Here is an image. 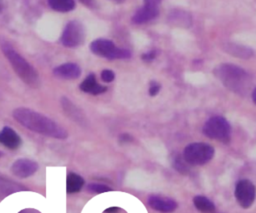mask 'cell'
Returning a JSON list of instances; mask_svg holds the SVG:
<instances>
[{
    "label": "cell",
    "instance_id": "32",
    "mask_svg": "<svg viewBox=\"0 0 256 213\" xmlns=\"http://www.w3.org/2000/svg\"><path fill=\"white\" fill-rule=\"evenodd\" d=\"M111 1H113V2H115V3H117V4H121V3H123L125 0H111Z\"/></svg>",
    "mask_w": 256,
    "mask_h": 213
},
{
    "label": "cell",
    "instance_id": "20",
    "mask_svg": "<svg viewBox=\"0 0 256 213\" xmlns=\"http://www.w3.org/2000/svg\"><path fill=\"white\" fill-rule=\"evenodd\" d=\"M51 9L57 12H69L75 9L76 3L74 0H47Z\"/></svg>",
    "mask_w": 256,
    "mask_h": 213
},
{
    "label": "cell",
    "instance_id": "29",
    "mask_svg": "<svg viewBox=\"0 0 256 213\" xmlns=\"http://www.w3.org/2000/svg\"><path fill=\"white\" fill-rule=\"evenodd\" d=\"M119 211L118 207H109L105 210V213H117Z\"/></svg>",
    "mask_w": 256,
    "mask_h": 213
},
{
    "label": "cell",
    "instance_id": "5",
    "mask_svg": "<svg viewBox=\"0 0 256 213\" xmlns=\"http://www.w3.org/2000/svg\"><path fill=\"white\" fill-rule=\"evenodd\" d=\"M202 131L206 137L223 143H228L231 139V126L222 116H213L209 118L205 122Z\"/></svg>",
    "mask_w": 256,
    "mask_h": 213
},
{
    "label": "cell",
    "instance_id": "31",
    "mask_svg": "<svg viewBox=\"0 0 256 213\" xmlns=\"http://www.w3.org/2000/svg\"><path fill=\"white\" fill-rule=\"evenodd\" d=\"M255 94H256V89H255V88H253V89H252V100H253V103H256Z\"/></svg>",
    "mask_w": 256,
    "mask_h": 213
},
{
    "label": "cell",
    "instance_id": "28",
    "mask_svg": "<svg viewBox=\"0 0 256 213\" xmlns=\"http://www.w3.org/2000/svg\"><path fill=\"white\" fill-rule=\"evenodd\" d=\"M119 141L120 142H129V141H132V137L129 134H122L119 137Z\"/></svg>",
    "mask_w": 256,
    "mask_h": 213
},
{
    "label": "cell",
    "instance_id": "18",
    "mask_svg": "<svg viewBox=\"0 0 256 213\" xmlns=\"http://www.w3.org/2000/svg\"><path fill=\"white\" fill-rule=\"evenodd\" d=\"M84 183V179L80 175L69 173L66 180V190L68 193H77L82 189Z\"/></svg>",
    "mask_w": 256,
    "mask_h": 213
},
{
    "label": "cell",
    "instance_id": "6",
    "mask_svg": "<svg viewBox=\"0 0 256 213\" xmlns=\"http://www.w3.org/2000/svg\"><path fill=\"white\" fill-rule=\"evenodd\" d=\"M90 50L97 56L115 60V59H128L131 57V52L127 49L118 48L111 40L98 38L91 42Z\"/></svg>",
    "mask_w": 256,
    "mask_h": 213
},
{
    "label": "cell",
    "instance_id": "30",
    "mask_svg": "<svg viewBox=\"0 0 256 213\" xmlns=\"http://www.w3.org/2000/svg\"><path fill=\"white\" fill-rule=\"evenodd\" d=\"M19 213H40V212L37 210H34V209H24V210L20 211Z\"/></svg>",
    "mask_w": 256,
    "mask_h": 213
},
{
    "label": "cell",
    "instance_id": "16",
    "mask_svg": "<svg viewBox=\"0 0 256 213\" xmlns=\"http://www.w3.org/2000/svg\"><path fill=\"white\" fill-rule=\"evenodd\" d=\"M61 105L63 107V110L65 113L74 121H77L79 124H82L84 121V116L81 114L80 110L66 97H62L61 99Z\"/></svg>",
    "mask_w": 256,
    "mask_h": 213
},
{
    "label": "cell",
    "instance_id": "26",
    "mask_svg": "<svg viewBox=\"0 0 256 213\" xmlns=\"http://www.w3.org/2000/svg\"><path fill=\"white\" fill-rule=\"evenodd\" d=\"M85 6L89 7V8H95L97 6L95 0H80Z\"/></svg>",
    "mask_w": 256,
    "mask_h": 213
},
{
    "label": "cell",
    "instance_id": "2",
    "mask_svg": "<svg viewBox=\"0 0 256 213\" xmlns=\"http://www.w3.org/2000/svg\"><path fill=\"white\" fill-rule=\"evenodd\" d=\"M214 75L227 89L239 95H245L253 83L252 76L246 70L230 63L215 67Z\"/></svg>",
    "mask_w": 256,
    "mask_h": 213
},
{
    "label": "cell",
    "instance_id": "15",
    "mask_svg": "<svg viewBox=\"0 0 256 213\" xmlns=\"http://www.w3.org/2000/svg\"><path fill=\"white\" fill-rule=\"evenodd\" d=\"M79 88L85 92V93H89L92 95H99L102 94L104 92L107 91V87L100 85L97 81H96V77L93 73L89 74L80 84Z\"/></svg>",
    "mask_w": 256,
    "mask_h": 213
},
{
    "label": "cell",
    "instance_id": "17",
    "mask_svg": "<svg viewBox=\"0 0 256 213\" xmlns=\"http://www.w3.org/2000/svg\"><path fill=\"white\" fill-rule=\"evenodd\" d=\"M225 50L238 58H250L253 56L254 52L250 47H246L243 45H238V44H228L225 46Z\"/></svg>",
    "mask_w": 256,
    "mask_h": 213
},
{
    "label": "cell",
    "instance_id": "3",
    "mask_svg": "<svg viewBox=\"0 0 256 213\" xmlns=\"http://www.w3.org/2000/svg\"><path fill=\"white\" fill-rule=\"evenodd\" d=\"M0 49L15 73L25 84L33 88L40 85V77L37 70L4 37H0Z\"/></svg>",
    "mask_w": 256,
    "mask_h": 213
},
{
    "label": "cell",
    "instance_id": "14",
    "mask_svg": "<svg viewBox=\"0 0 256 213\" xmlns=\"http://www.w3.org/2000/svg\"><path fill=\"white\" fill-rule=\"evenodd\" d=\"M28 188L9 178L0 176V199L7 197L10 194L20 192L23 190H27Z\"/></svg>",
    "mask_w": 256,
    "mask_h": 213
},
{
    "label": "cell",
    "instance_id": "13",
    "mask_svg": "<svg viewBox=\"0 0 256 213\" xmlns=\"http://www.w3.org/2000/svg\"><path fill=\"white\" fill-rule=\"evenodd\" d=\"M53 74L60 79H77L81 75V68L72 62L61 64L53 69Z\"/></svg>",
    "mask_w": 256,
    "mask_h": 213
},
{
    "label": "cell",
    "instance_id": "10",
    "mask_svg": "<svg viewBox=\"0 0 256 213\" xmlns=\"http://www.w3.org/2000/svg\"><path fill=\"white\" fill-rule=\"evenodd\" d=\"M158 15H159V7L144 4L142 7L138 8L134 12L131 20L134 24H143L151 20H154Z\"/></svg>",
    "mask_w": 256,
    "mask_h": 213
},
{
    "label": "cell",
    "instance_id": "11",
    "mask_svg": "<svg viewBox=\"0 0 256 213\" xmlns=\"http://www.w3.org/2000/svg\"><path fill=\"white\" fill-rule=\"evenodd\" d=\"M148 203L151 208L163 213L173 212L177 208V203L173 199L159 195L149 196Z\"/></svg>",
    "mask_w": 256,
    "mask_h": 213
},
{
    "label": "cell",
    "instance_id": "25",
    "mask_svg": "<svg viewBox=\"0 0 256 213\" xmlns=\"http://www.w3.org/2000/svg\"><path fill=\"white\" fill-rule=\"evenodd\" d=\"M160 89H161V85H160L158 82H156V81L150 82L149 90H148L149 95H150V96H156V95L159 93Z\"/></svg>",
    "mask_w": 256,
    "mask_h": 213
},
{
    "label": "cell",
    "instance_id": "4",
    "mask_svg": "<svg viewBox=\"0 0 256 213\" xmlns=\"http://www.w3.org/2000/svg\"><path fill=\"white\" fill-rule=\"evenodd\" d=\"M214 153V148L208 143L194 142L184 148L182 157L187 164L200 166L208 163L213 158Z\"/></svg>",
    "mask_w": 256,
    "mask_h": 213
},
{
    "label": "cell",
    "instance_id": "19",
    "mask_svg": "<svg viewBox=\"0 0 256 213\" xmlns=\"http://www.w3.org/2000/svg\"><path fill=\"white\" fill-rule=\"evenodd\" d=\"M193 204L196 209L202 213H213L215 211L214 203L205 196L197 195L193 198Z\"/></svg>",
    "mask_w": 256,
    "mask_h": 213
},
{
    "label": "cell",
    "instance_id": "23",
    "mask_svg": "<svg viewBox=\"0 0 256 213\" xmlns=\"http://www.w3.org/2000/svg\"><path fill=\"white\" fill-rule=\"evenodd\" d=\"M101 79L106 83H110L115 79V73L110 69H104L101 72Z\"/></svg>",
    "mask_w": 256,
    "mask_h": 213
},
{
    "label": "cell",
    "instance_id": "24",
    "mask_svg": "<svg viewBox=\"0 0 256 213\" xmlns=\"http://www.w3.org/2000/svg\"><path fill=\"white\" fill-rule=\"evenodd\" d=\"M158 55V51L157 50H150L148 52H145L141 55V59L145 62H151L153 61Z\"/></svg>",
    "mask_w": 256,
    "mask_h": 213
},
{
    "label": "cell",
    "instance_id": "33",
    "mask_svg": "<svg viewBox=\"0 0 256 213\" xmlns=\"http://www.w3.org/2000/svg\"><path fill=\"white\" fill-rule=\"evenodd\" d=\"M3 156H4V152L0 151V158H1V157H3Z\"/></svg>",
    "mask_w": 256,
    "mask_h": 213
},
{
    "label": "cell",
    "instance_id": "21",
    "mask_svg": "<svg viewBox=\"0 0 256 213\" xmlns=\"http://www.w3.org/2000/svg\"><path fill=\"white\" fill-rule=\"evenodd\" d=\"M87 190L92 192V193H104V192H108L111 190V188L107 185L104 184H100V183H90L87 186Z\"/></svg>",
    "mask_w": 256,
    "mask_h": 213
},
{
    "label": "cell",
    "instance_id": "12",
    "mask_svg": "<svg viewBox=\"0 0 256 213\" xmlns=\"http://www.w3.org/2000/svg\"><path fill=\"white\" fill-rule=\"evenodd\" d=\"M0 144L8 149L15 150L21 146L22 140L14 129L9 126H4L0 130Z\"/></svg>",
    "mask_w": 256,
    "mask_h": 213
},
{
    "label": "cell",
    "instance_id": "7",
    "mask_svg": "<svg viewBox=\"0 0 256 213\" xmlns=\"http://www.w3.org/2000/svg\"><path fill=\"white\" fill-rule=\"evenodd\" d=\"M85 31L83 25L77 20L69 21L62 32L60 41L64 47L75 48L83 43Z\"/></svg>",
    "mask_w": 256,
    "mask_h": 213
},
{
    "label": "cell",
    "instance_id": "27",
    "mask_svg": "<svg viewBox=\"0 0 256 213\" xmlns=\"http://www.w3.org/2000/svg\"><path fill=\"white\" fill-rule=\"evenodd\" d=\"M144 4H148V5H152V6H156L159 7L162 0H143Z\"/></svg>",
    "mask_w": 256,
    "mask_h": 213
},
{
    "label": "cell",
    "instance_id": "1",
    "mask_svg": "<svg viewBox=\"0 0 256 213\" xmlns=\"http://www.w3.org/2000/svg\"><path fill=\"white\" fill-rule=\"evenodd\" d=\"M12 115L19 124L35 133L56 139H66L68 136L67 131L54 120L30 108H16Z\"/></svg>",
    "mask_w": 256,
    "mask_h": 213
},
{
    "label": "cell",
    "instance_id": "34",
    "mask_svg": "<svg viewBox=\"0 0 256 213\" xmlns=\"http://www.w3.org/2000/svg\"><path fill=\"white\" fill-rule=\"evenodd\" d=\"M1 9H2V4H1V0H0V12H1Z\"/></svg>",
    "mask_w": 256,
    "mask_h": 213
},
{
    "label": "cell",
    "instance_id": "9",
    "mask_svg": "<svg viewBox=\"0 0 256 213\" xmlns=\"http://www.w3.org/2000/svg\"><path fill=\"white\" fill-rule=\"evenodd\" d=\"M39 165L28 158H19L11 165V172L19 178H27L37 172Z\"/></svg>",
    "mask_w": 256,
    "mask_h": 213
},
{
    "label": "cell",
    "instance_id": "8",
    "mask_svg": "<svg viewBox=\"0 0 256 213\" xmlns=\"http://www.w3.org/2000/svg\"><path fill=\"white\" fill-rule=\"evenodd\" d=\"M235 197L238 204L247 209L252 206L255 200V186L248 179H242L237 182L235 187Z\"/></svg>",
    "mask_w": 256,
    "mask_h": 213
},
{
    "label": "cell",
    "instance_id": "22",
    "mask_svg": "<svg viewBox=\"0 0 256 213\" xmlns=\"http://www.w3.org/2000/svg\"><path fill=\"white\" fill-rule=\"evenodd\" d=\"M173 165H174V168L177 170V171H179L180 173H182V174H185V173H187V171H188V166H187V163L185 162V160L183 159V157L182 158H180V157H176L175 159H174V161H173Z\"/></svg>",
    "mask_w": 256,
    "mask_h": 213
}]
</instances>
